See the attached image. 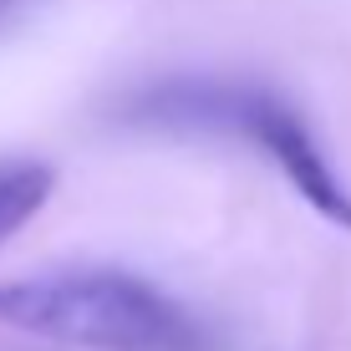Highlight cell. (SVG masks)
I'll return each mask as SVG.
<instances>
[{"instance_id": "obj_1", "label": "cell", "mask_w": 351, "mask_h": 351, "mask_svg": "<svg viewBox=\"0 0 351 351\" xmlns=\"http://www.w3.org/2000/svg\"><path fill=\"white\" fill-rule=\"evenodd\" d=\"M0 326L82 351H204L199 316L132 270H46L0 285Z\"/></svg>"}, {"instance_id": "obj_2", "label": "cell", "mask_w": 351, "mask_h": 351, "mask_svg": "<svg viewBox=\"0 0 351 351\" xmlns=\"http://www.w3.org/2000/svg\"><path fill=\"white\" fill-rule=\"evenodd\" d=\"M138 117L168 128H219L234 138L255 143L280 173L295 184V193L331 224L351 229V193L341 173L331 168L321 138L306 128V117L290 102H280L265 87H245V82H168L153 87L138 102Z\"/></svg>"}, {"instance_id": "obj_3", "label": "cell", "mask_w": 351, "mask_h": 351, "mask_svg": "<svg viewBox=\"0 0 351 351\" xmlns=\"http://www.w3.org/2000/svg\"><path fill=\"white\" fill-rule=\"evenodd\" d=\"M51 184H56V173L46 163H31V158L0 163V245L51 199Z\"/></svg>"}, {"instance_id": "obj_4", "label": "cell", "mask_w": 351, "mask_h": 351, "mask_svg": "<svg viewBox=\"0 0 351 351\" xmlns=\"http://www.w3.org/2000/svg\"><path fill=\"white\" fill-rule=\"evenodd\" d=\"M0 5H5V0H0Z\"/></svg>"}]
</instances>
